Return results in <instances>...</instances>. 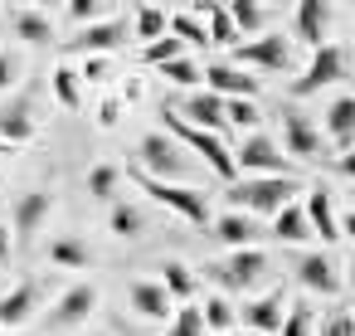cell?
<instances>
[{
    "label": "cell",
    "instance_id": "obj_47",
    "mask_svg": "<svg viewBox=\"0 0 355 336\" xmlns=\"http://www.w3.org/2000/svg\"><path fill=\"white\" fill-rule=\"evenodd\" d=\"M0 156H6V146H0Z\"/></svg>",
    "mask_w": 355,
    "mask_h": 336
},
{
    "label": "cell",
    "instance_id": "obj_43",
    "mask_svg": "<svg viewBox=\"0 0 355 336\" xmlns=\"http://www.w3.org/2000/svg\"><path fill=\"white\" fill-rule=\"evenodd\" d=\"M20 78V59L15 54H6V49H0V88H10Z\"/></svg>",
    "mask_w": 355,
    "mask_h": 336
},
{
    "label": "cell",
    "instance_id": "obj_30",
    "mask_svg": "<svg viewBox=\"0 0 355 336\" xmlns=\"http://www.w3.org/2000/svg\"><path fill=\"white\" fill-rule=\"evenodd\" d=\"M195 15L205 20L209 44H219V49H234V44H239V35H234V25H229V10H224V6H200Z\"/></svg>",
    "mask_w": 355,
    "mask_h": 336
},
{
    "label": "cell",
    "instance_id": "obj_23",
    "mask_svg": "<svg viewBox=\"0 0 355 336\" xmlns=\"http://www.w3.org/2000/svg\"><path fill=\"white\" fill-rule=\"evenodd\" d=\"M214 239L229 244V249H258V224L248 215H239V210H224L214 219Z\"/></svg>",
    "mask_w": 355,
    "mask_h": 336
},
{
    "label": "cell",
    "instance_id": "obj_9",
    "mask_svg": "<svg viewBox=\"0 0 355 336\" xmlns=\"http://www.w3.org/2000/svg\"><path fill=\"white\" fill-rule=\"evenodd\" d=\"M229 64H258V69H292V40H282V35H258V40H239L234 44V59Z\"/></svg>",
    "mask_w": 355,
    "mask_h": 336
},
{
    "label": "cell",
    "instance_id": "obj_22",
    "mask_svg": "<svg viewBox=\"0 0 355 336\" xmlns=\"http://www.w3.org/2000/svg\"><path fill=\"white\" fill-rule=\"evenodd\" d=\"M326 137H331V146H340V151L355 146V93H345V98H336V103L326 108Z\"/></svg>",
    "mask_w": 355,
    "mask_h": 336
},
{
    "label": "cell",
    "instance_id": "obj_46",
    "mask_svg": "<svg viewBox=\"0 0 355 336\" xmlns=\"http://www.w3.org/2000/svg\"><path fill=\"white\" fill-rule=\"evenodd\" d=\"M340 239H355V210H350V215H340Z\"/></svg>",
    "mask_w": 355,
    "mask_h": 336
},
{
    "label": "cell",
    "instance_id": "obj_6",
    "mask_svg": "<svg viewBox=\"0 0 355 336\" xmlns=\"http://www.w3.org/2000/svg\"><path fill=\"white\" fill-rule=\"evenodd\" d=\"M234 166H239L243 176H297V166L282 161V146H277L272 137H263V132H253V137L239 142Z\"/></svg>",
    "mask_w": 355,
    "mask_h": 336
},
{
    "label": "cell",
    "instance_id": "obj_25",
    "mask_svg": "<svg viewBox=\"0 0 355 336\" xmlns=\"http://www.w3.org/2000/svg\"><path fill=\"white\" fill-rule=\"evenodd\" d=\"M161 287H166V297H171V302H180V307H185V302L195 297L200 278L190 273V263H180V258H166V263H161Z\"/></svg>",
    "mask_w": 355,
    "mask_h": 336
},
{
    "label": "cell",
    "instance_id": "obj_40",
    "mask_svg": "<svg viewBox=\"0 0 355 336\" xmlns=\"http://www.w3.org/2000/svg\"><path fill=\"white\" fill-rule=\"evenodd\" d=\"M258 103H224V122H234V127H258Z\"/></svg>",
    "mask_w": 355,
    "mask_h": 336
},
{
    "label": "cell",
    "instance_id": "obj_49",
    "mask_svg": "<svg viewBox=\"0 0 355 336\" xmlns=\"http://www.w3.org/2000/svg\"><path fill=\"white\" fill-rule=\"evenodd\" d=\"M350 317H355V307H350Z\"/></svg>",
    "mask_w": 355,
    "mask_h": 336
},
{
    "label": "cell",
    "instance_id": "obj_32",
    "mask_svg": "<svg viewBox=\"0 0 355 336\" xmlns=\"http://www.w3.org/2000/svg\"><path fill=\"white\" fill-rule=\"evenodd\" d=\"M166 30H171L180 44H209V35H205V20H200V15L175 10V15H166Z\"/></svg>",
    "mask_w": 355,
    "mask_h": 336
},
{
    "label": "cell",
    "instance_id": "obj_41",
    "mask_svg": "<svg viewBox=\"0 0 355 336\" xmlns=\"http://www.w3.org/2000/svg\"><path fill=\"white\" fill-rule=\"evenodd\" d=\"M98 15H103V6H98V0H73V6H69V20L73 25H98Z\"/></svg>",
    "mask_w": 355,
    "mask_h": 336
},
{
    "label": "cell",
    "instance_id": "obj_26",
    "mask_svg": "<svg viewBox=\"0 0 355 336\" xmlns=\"http://www.w3.org/2000/svg\"><path fill=\"white\" fill-rule=\"evenodd\" d=\"M200 317H205V331H219V336L239 331V307H234L224 292H209L205 307H200Z\"/></svg>",
    "mask_w": 355,
    "mask_h": 336
},
{
    "label": "cell",
    "instance_id": "obj_4",
    "mask_svg": "<svg viewBox=\"0 0 355 336\" xmlns=\"http://www.w3.org/2000/svg\"><path fill=\"white\" fill-rule=\"evenodd\" d=\"M132 180H137L156 205L175 210L180 219H190V224H209V195H205V190H195V185H166V180L141 176V171H132Z\"/></svg>",
    "mask_w": 355,
    "mask_h": 336
},
{
    "label": "cell",
    "instance_id": "obj_39",
    "mask_svg": "<svg viewBox=\"0 0 355 336\" xmlns=\"http://www.w3.org/2000/svg\"><path fill=\"white\" fill-rule=\"evenodd\" d=\"M166 35V10H156V6H141L137 10V40H161Z\"/></svg>",
    "mask_w": 355,
    "mask_h": 336
},
{
    "label": "cell",
    "instance_id": "obj_7",
    "mask_svg": "<svg viewBox=\"0 0 355 336\" xmlns=\"http://www.w3.org/2000/svg\"><path fill=\"white\" fill-rule=\"evenodd\" d=\"M340 74H345V49L326 40L321 49H311V64H306L302 78L292 83V98H311V93H321V88L340 83Z\"/></svg>",
    "mask_w": 355,
    "mask_h": 336
},
{
    "label": "cell",
    "instance_id": "obj_42",
    "mask_svg": "<svg viewBox=\"0 0 355 336\" xmlns=\"http://www.w3.org/2000/svg\"><path fill=\"white\" fill-rule=\"evenodd\" d=\"M321 336H355V317L350 312H331L326 326H321Z\"/></svg>",
    "mask_w": 355,
    "mask_h": 336
},
{
    "label": "cell",
    "instance_id": "obj_10",
    "mask_svg": "<svg viewBox=\"0 0 355 336\" xmlns=\"http://www.w3.org/2000/svg\"><path fill=\"white\" fill-rule=\"evenodd\" d=\"M297 283H302L306 292L336 297V292H340V263H336L331 253L311 249V253H302V258H297Z\"/></svg>",
    "mask_w": 355,
    "mask_h": 336
},
{
    "label": "cell",
    "instance_id": "obj_36",
    "mask_svg": "<svg viewBox=\"0 0 355 336\" xmlns=\"http://www.w3.org/2000/svg\"><path fill=\"white\" fill-rule=\"evenodd\" d=\"M117 180H122V171L103 161V166H93V171H88V195H93V200H107V205H112V200H117Z\"/></svg>",
    "mask_w": 355,
    "mask_h": 336
},
{
    "label": "cell",
    "instance_id": "obj_13",
    "mask_svg": "<svg viewBox=\"0 0 355 336\" xmlns=\"http://www.w3.org/2000/svg\"><path fill=\"white\" fill-rule=\"evenodd\" d=\"M49 210H54V195H49V190H25V195L15 200V224H10V239L30 244V239L40 234V224L49 219Z\"/></svg>",
    "mask_w": 355,
    "mask_h": 336
},
{
    "label": "cell",
    "instance_id": "obj_17",
    "mask_svg": "<svg viewBox=\"0 0 355 336\" xmlns=\"http://www.w3.org/2000/svg\"><path fill=\"white\" fill-rule=\"evenodd\" d=\"M239 317H243V326L248 331H277L282 326V317H287V297H282V287H272V292H263V297H253V302H243L239 307Z\"/></svg>",
    "mask_w": 355,
    "mask_h": 336
},
{
    "label": "cell",
    "instance_id": "obj_24",
    "mask_svg": "<svg viewBox=\"0 0 355 336\" xmlns=\"http://www.w3.org/2000/svg\"><path fill=\"white\" fill-rule=\"evenodd\" d=\"M10 25H15V35H20L25 44H54V20H49L44 10L20 6V10H10Z\"/></svg>",
    "mask_w": 355,
    "mask_h": 336
},
{
    "label": "cell",
    "instance_id": "obj_44",
    "mask_svg": "<svg viewBox=\"0 0 355 336\" xmlns=\"http://www.w3.org/2000/svg\"><path fill=\"white\" fill-rule=\"evenodd\" d=\"M336 171H340V176H350V180H355V146H350V151H340V156H336Z\"/></svg>",
    "mask_w": 355,
    "mask_h": 336
},
{
    "label": "cell",
    "instance_id": "obj_5",
    "mask_svg": "<svg viewBox=\"0 0 355 336\" xmlns=\"http://www.w3.org/2000/svg\"><path fill=\"white\" fill-rule=\"evenodd\" d=\"M263 273H268V253L263 249H234L224 263L209 268V278L219 283V292H248V287L263 283Z\"/></svg>",
    "mask_w": 355,
    "mask_h": 336
},
{
    "label": "cell",
    "instance_id": "obj_29",
    "mask_svg": "<svg viewBox=\"0 0 355 336\" xmlns=\"http://www.w3.org/2000/svg\"><path fill=\"white\" fill-rule=\"evenodd\" d=\"M49 263H59V268H88V263H93V249H88L78 234H59V239L49 244Z\"/></svg>",
    "mask_w": 355,
    "mask_h": 336
},
{
    "label": "cell",
    "instance_id": "obj_34",
    "mask_svg": "<svg viewBox=\"0 0 355 336\" xmlns=\"http://www.w3.org/2000/svg\"><path fill=\"white\" fill-rule=\"evenodd\" d=\"M311 321H316L311 302H306V297H297V302H287V317H282L277 336H311Z\"/></svg>",
    "mask_w": 355,
    "mask_h": 336
},
{
    "label": "cell",
    "instance_id": "obj_50",
    "mask_svg": "<svg viewBox=\"0 0 355 336\" xmlns=\"http://www.w3.org/2000/svg\"><path fill=\"white\" fill-rule=\"evenodd\" d=\"M0 336H6V331H0Z\"/></svg>",
    "mask_w": 355,
    "mask_h": 336
},
{
    "label": "cell",
    "instance_id": "obj_28",
    "mask_svg": "<svg viewBox=\"0 0 355 336\" xmlns=\"http://www.w3.org/2000/svg\"><path fill=\"white\" fill-rule=\"evenodd\" d=\"M272 234H277L282 244H306V239H316L311 224H306V215H302V205L277 210V215H272Z\"/></svg>",
    "mask_w": 355,
    "mask_h": 336
},
{
    "label": "cell",
    "instance_id": "obj_35",
    "mask_svg": "<svg viewBox=\"0 0 355 336\" xmlns=\"http://www.w3.org/2000/svg\"><path fill=\"white\" fill-rule=\"evenodd\" d=\"M166 336H209V331H205L200 307H195V302L175 307V312H171V321H166Z\"/></svg>",
    "mask_w": 355,
    "mask_h": 336
},
{
    "label": "cell",
    "instance_id": "obj_45",
    "mask_svg": "<svg viewBox=\"0 0 355 336\" xmlns=\"http://www.w3.org/2000/svg\"><path fill=\"white\" fill-rule=\"evenodd\" d=\"M10 249H15V239H10L6 224H0V263H10Z\"/></svg>",
    "mask_w": 355,
    "mask_h": 336
},
{
    "label": "cell",
    "instance_id": "obj_20",
    "mask_svg": "<svg viewBox=\"0 0 355 336\" xmlns=\"http://www.w3.org/2000/svg\"><path fill=\"white\" fill-rule=\"evenodd\" d=\"M30 137H35V103L20 93L15 103L0 108V142H6V146H20V142H30Z\"/></svg>",
    "mask_w": 355,
    "mask_h": 336
},
{
    "label": "cell",
    "instance_id": "obj_3",
    "mask_svg": "<svg viewBox=\"0 0 355 336\" xmlns=\"http://www.w3.org/2000/svg\"><path fill=\"white\" fill-rule=\"evenodd\" d=\"M137 156H141V176H151V180H166V185H180V176L190 171V161H185V146L180 142H171L166 132H146L141 137V146H137Z\"/></svg>",
    "mask_w": 355,
    "mask_h": 336
},
{
    "label": "cell",
    "instance_id": "obj_31",
    "mask_svg": "<svg viewBox=\"0 0 355 336\" xmlns=\"http://www.w3.org/2000/svg\"><path fill=\"white\" fill-rule=\"evenodd\" d=\"M229 25H234V35H239V40H243V35H248V40H258V35H263V25H268V15L253 6V0H234V6H229Z\"/></svg>",
    "mask_w": 355,
    "mask_h": 336
},
{
    "label": "cell",
    "instance_id": "obj_21",
    "mask_svg": "<svg viewBox=\"0 0 355 336\" xmlns=\"http://www.w3.org/2000/svg\"><path fill=\"white\" fill-rule=\"evenodd\" d=\"M35 302H40V283H15L10 292H0V331H6V326H20V321H30Z\"/></svg>",
    "mask_w": 355,
    "mask_h": 336
},
{
    "label": "cell",
    "instance_id": "obj_18",
    "mask_svg": "<svg viewBox=\"0 0 355 336\" xmlns=\"http://www.w3.org/2000/svg\"><path fill=\"white\" fill-rule=\"evenodd\" d=\"M180 117H185L190 127H200V132H214V137L229 127V122H224V98H214L209 88H195V93L185 98Z\"/></svg>",
    "mask_w": 355,
    "mask_h": 336
},
{
    "label": "cell",
    "instance_id": "obj_15",
    "mask_svg": "<svg viewBox=\"0 0 355 336\" xmlns=\"http://www.w3.org/2000/svg\"><path fill=\"white\" fill-rule=\"evenodd\" d=\"M326 25H331V6H326V0H302L297 15H292V40L306 44V49H321L326 44Z\"/></svg>",
    "mask_w": 355,
    "mask_h": 336
},
{
    "label": "cell",
    "instance_id": "obj_27",
    "mask_svg": "<svg viewBox=\"0 0 355 336\" xmlns=\"http://www.w3.org/2000/svg\"><path fill=\"white\" fill-rule=\"evenodd\" d=\"M107 224H112V234H122V239H141V234H146V210L132 205V200H112Z\"/></svg>",
    "mask_w": 355,
    "mask_h": 336
},
{
    "label": "cell",
    "instance_id": "obj_16",
    "mask_svg": "<svg viewBox=\"0 0 355 336\" xmlns=\"http://www.w3.org/2000/svg\"><path fill=\"white\" fill-rule=\"evenodd\" d=\"M127 302H132V312H137L141 321H171V312H175V302L166 297V287L151 283V278H137V283L127 287Z\"/></svg>",
    "mask_w": 355,
    "mask_h": 336
},
{
    "label": "cell",
    "instance_id": "obj_11",
    "mask_svg": "<svg viewBox=\"0 0 355 336\" xmlns=\"http://www.w3.org/2000/svg\"><path fill=\"white\" fill-rule=\"evenodd\" d=\"M93 307H98V287H93V283H73V287L54 302V312L44 317V326H49V331H69V326L88 321Z\"/></svg>",
    "mask_w": 355,
    "mask_h": 336
},
{
    "label": "cell",
    "instance_id": "obj_33",
    "mask_svg": "<svg viewBox=\"0 0 355 336\" xmlns=\"http://www.w3.org/2000/svg\"><path fill=\"white\" fill-rule=\"evenodd\" d=\"M161 78L175 83V88H190V93H195V88L205 83V69H200L195 59H171V64H161Z\"/></svg>",
    "mask_w": 355,
    "mask_h": 336
},
{
    "label": "cell",
    "instance_id": "obj_1",
    "mask_svg": "<svg viewBox=\"0 0 355 336\" xmlns=\"http://www.w3.org/2000/svg\"><path fill=\"white\" fill-rule=\"evenodd\" d=\"M297 190H302L297 176H243V180L229 185V210H239L248 219L253 215H277V210L292 205Z\"/></svg>",
    "mask_w": 355,
    "mask_h": 336
},
{
    "label": "cell",
    "instance_id": "obj_8",
    "mask_svg": "<svg viewBox=\"0 0 355 336\" xmlns=\"http://www.w3.org/2000/svg\"><path fill=\"white\" fill-rule=\"evenodd\" d=\"M205 88H209L214 98H224V103H258V93H263V83L248 78V74H243L239 64H229V59L205 64Z\"/></svg>",
    "mask_w": 355,
    "mask_h": 336
},
{
    "label": "cell",
    "instance_id": "obj_37",
    "mask_svg": "<svg viewBox=\"0 0 355 336\" xmlns=\"http://www.w3.org/2000/svg\"><path fill=\"white\" fill-rule=\"evenodd\" d=\"M49 83H54V98H59V108H78V103H83V88H78V74H73L69 64H59Z\"/></svg>",
    "mask_w": 355,
    "mask_h": 336
},
{
    "label": "cell",
    "instance_id": "obj_14",
    "mask_svg": "<svg viewBox=\"0 0 355 336\" xmlns=\"http://www.w3.org/2000/svg\"><path fill=\"white\" fill-rule=\"evenodd\" d=\"M302 215H306V224H311V234H316L321 244H336V239H340V215H336V205H331V190H326V185H311V190H306Z\"/></svg>",
    "mask_w": 355,
    "mask_h": 336
},
{
    "label": "cell",
    "instance_id": "obj_12",
    "mask_svg": "<svg viewBox=\"0 0 355 336\" xmlns=\"http://www.w3.org/2000/svg\"><path fill=\"white\" fill-rule=\"evenodd\" d=\"M127 44V20H98V25H88V30H78L73 40H69V54H112V49H122Z\"/></svg>",
    "mask_w": 355,
    "mask_h": 336
},
{
    "label": "cell",
    "instance_id": "obj_38",
    "mask_svg": "<svg viewBox=\"0 0 355 336\" xmlns=\"http://www.w3.org/2000/svg\"><path fill=\"white\" fill-rule=\"evenodd\" d=\"M141 59H146V64H156V69H161V64H171V59H185V44H180V40H175V35H171V30H166V35H161V40H151V44H146V49H141Z\"/></svg>",
    "mask_w": 355,
    "mask_h": 336
},
{
    "label": "cell",
    "instance_id": "obj_2",
    "mask_svg": "<svg viewBox=\"0 0 355 336\" xmlns=\"http://www.w3.org/2000/svg\"><path fill=\"white\" fill-rule=\"evenodd\" d=\"M161 117H166V137H171V142H180V146H190V151H200V156H205V166H209L224 185H234V180H239V166H234V151L224 146V137L190 127V122H185L180 112H171V108H166Z\"/></svg>",
    "mask_w": 355,
    "mask_h": 336
},
{
    "label": "cell",
    "instance_id": "obj_19",
    "mask_svg": "<svg viewBox=\"0 0 355 336\" xmlns=\"http://www.w3.org/2000/svg\"><path fill=\"white\" fill-rule=\"evenodd\" d=\"M282 142L297 161H316L321 156V132L302 117V112H282Z\"/></svg>",
    "mask_w": 355,
    "mask_h": 336
},
{
    "label": "cell",
    "instance_id": "obj_48",
    "mask_svg": "<svg viewBox=\"0 0 355 336\" xmlns=\"http://www.w3.org/2000/svg\"><path fill=\"white\" fill-rule=\"evenodd\" d=\"M229 336H239V331H229Z\"/></svg>",
    "mask_w": 355,
    "mask_h": 336
}]
</instances>
